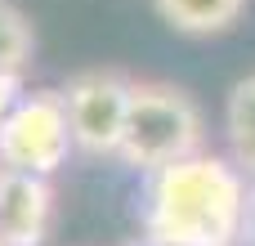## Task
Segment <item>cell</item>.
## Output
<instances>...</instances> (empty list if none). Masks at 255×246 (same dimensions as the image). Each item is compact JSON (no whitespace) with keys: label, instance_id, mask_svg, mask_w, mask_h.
<instances>
[{"label":"cell","instance_id":"obj_1","mask_svg":"<svg viewBox=\"0 0 255 246\" xmlns=\"http://www.w3.org/2000/svg\"><path fill=\"white\" fill-rule=\"evenodd\" d=\"M251 220V175L220 152H193L143 179V238L166 246H238Z\"/></svg>","mask_w":255,"mask_h":246},{"label":"cell","instance_id":"obj_2","mask_svg":"<svg viewBox=\"0 0 255 246\" xmlns=\"http://www.w3.org/2000/svg\"><path fill=\"white\" fill-rule=\"evenodd\" d=\"M206 148V117L197 99L170 81H134L130 121L121 139V161L130 170H161Z\"/></svg>","mask_w":255,"mask_h":246},{"label":"cell","instance_id":"obj_3","mask_svg":"<svg viewBox=\"0 0 255 246\" xmlns=\"http://www.w3.org/2000/svg\"><path fill=\"white\" fill-rule=\"evenodd\" d=\"M76 152L63 90H27L0 125V166L54 179Z\"/></svg>","mask_w":255,"mask_h":246},{"label":"cell","instance_id":"obj_4","mask_svg":"<svg viewBox=\"0 0 255 246\" xmlns=\"http://www.w3.org/2000/svg\"><path fill=\"white\" fill-rule=\"evenodd\" d=\"M130 99H134V81L130 76H121L112 67L76 72L63 85V103H67L76 152L117 157L121 139H126V121H130Z\"/></svg>","mask_w":255,"mask_h":246},{"label":"cell","instance_id":"obj_5","mask_svg":"<svg viewBox=\"0 0 255 246\" xmlns=\"http://www.w3.org/2000/svg\"><path fill=\"white\" fill-rule=\"evenodd\" d=\"M54 224V184L45 175L4 170L0 179V238L9 246H40Z\"/></svg>","mask_w":255,"mask_h":246},{"label":"cell","instance_id":"obj_6","mask_svg":"<svg viewBox=\"0 0 255 246\" xmlns=\"http://www.w3.org/2000/svg\"><path fill=\"white\" fill-rule=\"evenodd\" d=\"M251 0H152L157 18L179 36H224L242 22Z\"/></svg>","mask_w":255,"mask_h":246},{"label":"cell","instance_id":"obj_7","mask_svg":"<svg viewBox=\"0 0 255 246\" xmlns=\"http://www.w3.org/2000/svg\"><path fill=\"white\" fill-rule=\"evenodd\" d=\"M224 134H229V152L233 161L255 179V72H247L224 103Z\"/></svg>","mask_w":255,"mask_h":246},{"label":"cell","instance_id":"obj_8","mask_svg":"<svg viewBox=\"0 0 255 246\" xmlns=\"http://www.w3.org/2000/svg\"><path fill=\"white\" fill-rule=\"evenodd\" d=\"M36 54V31L13 0H0V72H22Z\"/></svg>","mask_w":255,"mask_h":246},{"label":"cell","instance_id":"obj_9","mask_svg":"<svg viewBox=\"0 0 255 246\" xmlns=\"http://www.w3.org/2000/svg\"><path fill=\"white\" fill-rule=\"evenodd\" d=\"M22 94H27L22 90V72H0V125H4V117L13 112V103Z\"/></svg>","mask_w":255,"mask_h":246},{"label":"cell","instance_id":"obj_10","mask_svg":"<svg viewBox=\"0 0 255 246\" xmlns=\"http://www.w3.org/2000/svg\"><path fill=\"white\" fill-rule=\"evenodd\" d=\"M130 246H166V242H152V238H139V242H130Z\"/></svg>","mask_w":255,"mask_h":246},{"label":"cell","instance_id":"obj_11","mask_svg":"<svg viewBox=\"0 0 255 246\" xmlns=\"http://www.w3.org/2000/svg\"><path fill=\"white\" fill-rule=\"evenodd\" d=\"M0 179H4V166H0Z\"/></svg>","mask_w":255,"mask_h":246},{"label":"cell","instance_id":"obj_12","mask_svg":"<svg viewBox=\"0 0 255 246\" xmlns=\"http://www.w3.org/2000/svg\"><path fill=\"white\" fill-rule=\"evenodd\" d=\"M0 246H9V242H4V238H0Z\"/></svg>","mask_w":255,"mask_h":246}]
</instances>
